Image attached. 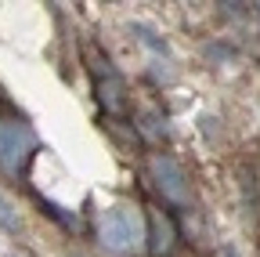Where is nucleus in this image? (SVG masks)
Returning <instances> with one entry per match:
<instances>
[{
  "mask_svg": "<svg viewBox=\"0 0 260 257\" xmlns=\"http://www.w3.org/2000/svg\"><path fill=\"white\" fill-rule=\"evenodd\" d=\"M32 152V134L18 123H0V159H4L8 167H18L25 163Z\"/></svg>",
  "mask_w": 260,
  "mask_h": 257,
  "instance_id": "5",
  "label": "nucleus"
},
{
  "mask_svg": "<svg viewBox=\"0 0 260 257\" xmlns=\"http://www.w3.org/2000/svg\"><path fill=\"white\" fill-rule=\"evenodd\" d=\"M145 217H148V232H145V239H148L152 257L170 253L174 243H177V224H174L167 214H162L159 207H145Z\"/></svg>",
  "mask_w": 260,
  "mask_h": 257,
  "instance_id": "4",
  "label": "nucleus"
},
{
  "mask_svg": "<svg viewBox=\"0 0 260 257\" xmlns=\"http://www.w3.org/2000/svg\"><path fill=\"white\" fill-rule=\"evenodd\" d=\"M98 236H102V246H109V250H116V253L130 250V246H134V243L141 239L138 214L130 210V207H112V210H105Z\"/></svg>",
  "mask_w": 260,
  "mask_h": 257,
  "instance_id": "1",
  "label": "nucleus"
},
{
  "mask_svg": "<svg viewBox=\"0 0 260 257\" xmlns=\"http://www.w3.org/2000/svg\"><path fill=\"white\" fill-rule=\"evenodd\" d=\"M134 33H141V40H145V44H148L152 51H167V44H162V40H159V37L152 33L148 25H134Z\"/></svg>",
  "mask_w": 260,
  "mask_h": 257,
  "instance_id": "6",
  "label": "nucleus"
},
{
  "mask_svg": "<svg viewBox=\"0 0 260 257\" xmlns=\"http://www.w3.org/2000/svg\"><path fill=\"white\" fill-rule=\"evenodd\" d=\"M152 174H155L159 192H162V196H167L170 203H181V207H188V203H191V185H188V174L174 163L170 156H152Z\"/></svg>",
  "mask_w": 260,
  "mask_h": 257,
  "instance_id": "3",
  "label": "nucleus"
},
{
  "mask_svg": "<svg viewBox=\"0 0 260 257\" xmlns=\"http://www.w3.org/2000/svg\"><path fill=\"white\" fill-rule=\"evenodd\" d=\"M87 62H90V73H94V83H98V98L109 112H123L126 109V87L119 80V73L112 69V62L102 58L94 47H87Z\"/></svg>",
  "mask_w": 260,
  "mask_h": 257,
  "instance_id": "2",
  "label": "nucleus"
},
{
  "mask_svg": "<svg viewBox=\"0 0 260 257\" xmlns=\"http://www.w3.org/2000/svg\"><path fill=\"white\" fill-rule=\"evenodd\" d=\"M0 224H4V229H11V232L18 229V224H15V217H11V207H8L4 199H0Z\"/></svg>",
  "mask_w": 260,
  "mask_h": 257,
  "instance_id": "7",
  "label": "nucleus"
}]
</instances>
